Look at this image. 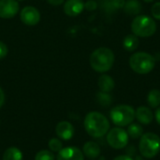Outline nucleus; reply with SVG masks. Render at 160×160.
<instances>
[{
    "label": "nucleus",
    "mask_w": 160,
    "mask_h": 160,
    "mask_svg": "<svg viewBox=\"0 0 160 160\" xmlns=\"http://www.w3.org/2000/svg\"><path fill=\"white\" fill-rule=\"evenodd\" d=\"M84 128L89 136L99 139L104 137L110 130V122L101 112H91L84 118Z\"/></svg>",
    "instance_id": "f257e3e1"
},
{
    "label": "nucleus",
    "mask_w": 160,
    "mask_h": 160,
    "mask_svg": "<svg viewBox=\"0 0 160 160\" xmlns=\"http://www.w3.org/2000/svg\"><path fill=\"white\" fill-rule=\"evenodd\" d=\"M115 56L113 52L107 47H100L96 49L90 55L91 68L98 72L105 73L109 71L114 64Z\"/></svg>",
    "instance_id": "f03ea898"
},
{
    "label": "nucleus",
    "mask_w": 160,
    "mask_h": 160,
    "mask_svg": "<svg viewBox=\"0 0 160 160\" xmlns=\"http://www.w3.org/2000/svg\"><path fill=\"white\" fill-rule=\"evenodd\" d=\"M129 67L130 68L141 75H145L150 73L156 66V58L146 52H134L129 57Z\"/></svg>",
    "instance_id": "7ed1b4c3"
},
{
    "label": "nucleus",
    "mask_w": 160,
    "mask_h": 160,
    "mask_svg": "<svg viewBox=\"0 0 160 160\" xmlns=\"http://www.w3.org/2000/svg\"><path fill=\"white\" fill-rule=\"evenodd\" d=\"M139 152L144 158L151 159L160 152V137L154 132H146L140 139Z\"/></svg>",
    "instance_id": "20e7f679"
},
{
    "label": "nucleus",
    "mask_w": 160,
    "mask_h": 160,
    "mask_svg": "<svg viewBox=\"0 0 160 160\" xmlns=\"http://www.w3.org/2000/svg\"><path fill=\"white\" fill-rule=\"evenodd\" d=\"M131 30L138 38H150L157 31V22L148 15H137L131 22Z\"/></svg>",
    "instance_id": "39448f33"
},
{
    "label": "nucleus",
    "mask_w": 160,
    "mask_h": 160,
    "mask_svg": "<svg viewBox=\"0 0 160 160\" xmlns=\"http://www.w3.org/2000/svg\"><path fill=\"white\" fill-rule=\"evenodd\" d=\"M110 118L115 126L125 128L135 120V110L130 105L120 104L111 110Z\"/></svg>",
    "instance_id": "423d86ee"
},
{
    "label": "nucleus",
    "mask_w": 160,
    "mask_h": 160,
    "mask_svg": "<svg viewBox=\"0 0 160 160\" xmlns=\"http://www.w3.org/2000/svg\"><path fill=\"white\" fill-rule=\"evenodd\" d=\"M106 140L108 144L112 148L116 150H121L128 146L129 137L127 130H125L123 128L118 127V128H112L111 130L108 131Z\"/></svg>",
    "instance_id": "0eeeda50"
},
{
    "label": "nucleus",
    "mask_w": 160,
    "mask_h": 160,
    "mask_svg": "<svg viewBox=\"0 0 160 160\" xmlns=\"http://www.w3.org/2000/svg\"><path fill=\"white\" fill-rule=\"evenodd\" d=\"M20 19L21 21L29 26L36 25L40 21V13L38 8L33 6L24 7L20 12Z\"/></svg>",
    "instance_id": "6e6552de"
},
{
    "label": "nucleus",
    "mask_w": 160,
    "mask_h": 160,
    "mask_svg": "<svg viewBox=\"0 0 160 160\" xmlns=\"http://www.w3.org/2000/svg\"><path fill=\"white\" fill-rule=\"evenodd\" d=\"M19 8L17 0H0V18H13L19 12Z\"/></svg>",
    "instance_id": "1a4fd4ad"
},
{
    "label": "nucleus",
    "mask_w": 160,
    "mask_h": 160,
    "mask_svg": "<svg viewBox=\"0 0 160 160\" xmlns=\"http://www.w3.org/2000/svg\"><path fill=\"white\" fill-rule=\"evenodd\" d=\"M83 153L77 147H67L58 152L56 160H83Z\"/></svg>",
    "instance_id": "9d476101"
},
{
    "label": "nucleus",
    "mask_w": 160,
    "mask_h": 160,
    "mask_svg": "<svg viewBox=\"0 0 160 160\" xmlns=\"http://www.w3.org/2000/svg\"><path fill=\"white\" fill-rule=\"evenodd\" d=\"M84 9V2L82 0H67L64 5V12L69 17L80 15Z\"/></svg>",
    "instance_id": "9b49d317"
},
{
    "label": "nucleus",
    "mask_w": 160,
    "mask_h": 160,
    "mask_svg": "<svg viewBox=\"0 0 160 160\" xmlns=\"http://www.w3.org/2000/svg\"><path fill=\"white\" fill-rule=\"evenodd\" d=\"M56 135L59 139L64 140V141H68L72 139L74 136V127L72 126L71 123L68 121H62L57 124L56 128Z\"/></svg>",
    "instance_id": "f8f14e48"
},
{
    "label": "nucleus",
    "mask_w": 160,
    "mask_h": 160,
    "mask_svg": "<svg viewBox=\"0 0 160 160\" xmlns=\"http://www.w3.org/2000/svg\"><path fill=\"white\" fill-rule=\"evenodd\" d=\"M135 119L142 125L148 126L154 120V113L149 107L140 106L135 110Z\"/></svg>",
    "instance_id": "ddd939ff"
},
{
    "label": "nucleus",
    "mask_w": 160,
    "mask_h": 160,
    "mask_svg": "<svg viewBox=\"0 0 160 160\" xmlns=\"http://www.w3.org/2000/svg\"><path fill=\"white\" fill-rule=\"evenodd\" d=\"M82 153L86 158L95 159L100 156L101 149L96 142H87L82 147Z\"/></svg>",
    "instance_id": "4468645a"
},
{
    "label": "nucleus",
    "mask_w": 160,
    "mask_h": 160,
    "mask_svg": "<svg viewBox=\"0 0 160 160\" xmlns=\"http://www.w3.org/2000/svg\"><path fill=\"white\" fill-rule=\"evenodd\" d=\"M98 88L101 92L111 93L115 87V82H114V80L110 75L102 74L98 78Z\"/></svg>",
    "instance_id": "2eb2a0df"
},
{
    "label": "nucleus",
    "mask_w": 160,
    "mask_h": 160,
    "mask_svg": "<svg viewBox=\"0 0 160 160\" xmlns=\"http://www.w3.org/2000/svg\"><path fill=\"white\" fill-rule=\"evenodd\" d=\"M124 12L128 16H137L142 10V5L139 0H128L123 8Z\"/></svg>",
    "instance_id": "dca6fc26"
},
{
    "label": "nucleus",
    "mask_w": 160,
    "mask_h": 160,
    "mask_svg": "<svg viewBox=\"0 0 160 160\" xmlns=\"http://www.w3.org/2000/svg\"><path fill=\"white\" fill-rule=\"evenodd\" d=\"M139 46H140L139 38L134 34H128L123 39V48L127 52H133L139 48Z\"/></svg>",
    "instance_id": "f3484780"
},
{
    "label": "nucleus",
    "mask_w": 160,
    "mask_h": 160,
    "mask_svg": "<svg viewBox=\"0 0 160 160\" xmlns=\"http://www.w3.org/2000/svg\"><path fill=\"white\" fill-rule=\"evenodd\" d=\"M127 132L129 138H131L132 140H137V139H141V137L143 135V128L141 124L131 123L130 125L128 126Z\"/></svg>",
    "instance_id": "a211bd4d"
},
{
    "label": "nucleus",
    "mask_w": 160,
    "mask_h": 160,
    "mask_svg": "<svg viewBox=\"0 0 160 160\" xmlns=\"http://www.w3.org/2000/svg\"><path fill=\"white\" fill-rule=\"evenodd\" d=\"M147 103L150 108L157 109L160 106V91L158 89H152L147 95Z\"/></svg>",
    "instance_id": "6ab92c4d"
},
{
    "label": "nucleus",
    "mask_w": 160,
    "mask_h": 160,
    "mask_svg": "<svg viewBox=\"0 0 160 160\" xmlns=\"http://www.w3.org/2000/svg\"><path fill=\"white\" fill-rule=\"evenodd\" d=\"M3 160H22V154L20 149L16 147H9L5 151Z\"/></svg>",
    "instance_id": "aec40b11"
},
{
    "label": "nucleus",
    "mask_w": 160,
    "mask_h": 160,
    "mask_svg": "<svg viewBox=\"0 0 160 160\" xmlns=\"http://www.w3.org/2000/svg\"><path fill=\"white\" fill-rule=\"evenodd\" d=\"M96 98L98 103L102 107H109L112 103V97L110 95V93H105L100 91L97 94Z\"/></svg>",
    "instance_id": "412c9836"
},
{
    "label": "nucleus",
    "mask_w": 160,
    "mask_h": 160,
    "mask_svg": "<svg viewBox=\"0 0 160 160\" xmlns=\"http://www.w3.org/2000/svg\"><path fill=\"white\" fill-rule=\"evenodd\" d=\"M125 3H126L125 0H110L107 2L106 8L110 11H115V10L122 9L125 6Z\"/></svg>",
    "instance_id": "4be33fe9"
},
{
    "label": "nucleus",
    "mask_w": 160,
    "mask_h": 160,
    "mask_svg": "<svg viewBox=\"0 0 160 160\" xmlns=\"http://www.w3.org/2000/svg\"><path fill=\"white\" fill-rule=\"evenodd\" d=\"M35 160H54V156L52 151L41 150L36 154Z\"/></svg>",
    "instance_id": "5701e85b"
},
{
    "label": "nucleus",
    "mask_w": 160,
    "mask_h": 160,
    "mask_svg": "<svg viewBox=\"0 0 160 160\" xmlns=\"http://www.w3.org/2000/svg\"><path fill=\"white\" fill-rule=\"evenodd\" d=\"M49 148L52 152H59L62 149V142L59 138H52L49 141Z\"/></svg>",
    "instance_id": "b1692460"
},
{
    "label": "nucleus",
    "mask_w": 160,
    "mask_h": 160,
    "mask_svg": "<svg viewBox=\"0 0 160 160\" xmlns=\"http://www.w3.org/2000/svg\"><path fill=\"white\" fill-rule=\"evenodd\" d=\"M151 15L154 19L160 21V2H156L151 8Z\"/></svg>",
    "instance_id": "393cba45"
},
{
    "label": "nucleus",
    "mask_w": 160,
    "mask_h": 160,
    "mask_svg": "<svg viewBox=\"0 0 160 160\" xmlns=\"http://www.w3.org/2000/svg\"><path fill=\"white\" fill-rule=\"evenodd\" d=\"M98 8V3L95 0H88L86 3H84V8L88 11L96 10Z\"/></svg>",
    "instance_id": "a878e982"
},
{
    "label": "nucleus",
    "mask_w": 160,
    "mask_h": 160,
    "mask_svg": "<svg viewBox=\"0 0 160 160\" xmlns=\"http://www.w3.org/2000/svg\"><path fill=\"white\" fill-rule=\"evenodd\" d=\"M8 49L7 45L4 42L0 41V60L5 58L8 55Z\"/></svg>",
    "instance_id": "bb28decb"
},
{
    "label": "nucleus",
    "mask_w": 160,
    "mask_h": 160,
    "mask_svg": "<svg viewBox=\"0 0 160 160\" xmlns=\"http://www.w3.org/2000/svg\"><path fill=\"white\" fill-rule=\"evenodd\" d=\"M64 1L65 0H47V2L50 4V5H52V6H60V5H62L63 3H64Z\"/></svg>",
    "instance_id": "cd10ccee"
},
{
    "label": "nucleus",
    "mask_w": 160,
    "mask_h": 160,
    "mask_svg": "<svg viewBox=\"0 0 160 160\" xmlns=\"http://www.w3.org/2000/svg\"><path fill=\"white\" fill-rule=\"evenodd\" d=\"M112 160H134L132 158V157H129L128 155H121V156H118L116 158H114Z\"/></svg>",
    "instance_id": "c85d7f7f"
},
{
    "label": "nucleus",
    "mask_w": 160,
    "mask_h": 160,
    "mask_svg": "<svg viewBox=\"0 0 160 160\" xmlns=\"http://www.w3.org/2000/svg\"><path fill=\"white\" fill-rule=\"evenodd\" d=\"M4 102H5V93H4L3 89L0 87V108L3 106Z\"/></svg>",
    "instance_id": "c756f323"
},
{
    "label": "nucleus",
    "mask_w": 160,
    "mask_h": 160,
    "mask_svg": "<svg viewBox=\"0 0 160 160\" xmlns=\"http://www.w3.org/2000/svg\"><path fill=\"white\" fill-rule=\"evenodd\" d=\"M155 118H156L158 124L160 126V106L158 108H157V111H156V113H155Z\"/></svg>",
    "instance_id": "7c9ffc66"
},
{
    "label": "nucleus",
    "mask_w": 160,
    "mask_h": 160,
    "mask_svg": "<svg viewBox=\"0 0 160 160\" xmlns=\"http://www.w3.org/2000/svg\"><path fill=\"white\" fill-rule=\"evenodd\" d=\"M145 3H152V2H154L155 0H143Z\"/></svg>",
    "instance_id": "2f4dec72"
},
{
    "label": "nucleus",
    "mask_w": 160,
    "mask_h": 160,
    "mask_svg": "<svg viewBox=\"0 0 160 160\" xmlns=\"http://www.w3.org/2000/svg\"><path fill=\"white\" fill-rule=\"evenodd\" d=\"M17 1H23V0H17Z\"/></svg>",
    "instance_id": "473e14b6"
}]
</instances>
